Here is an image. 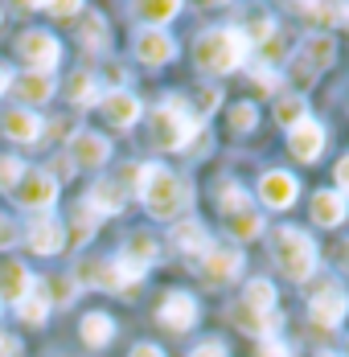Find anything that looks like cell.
Returning <instances> with one entry per match:
<instances>
[{"label": "cell", "mask_w": 349, "mask_h": 357, "mask_svg": "<svg viewBox=\"0 0 349 357\" xmlns=\"http://www.w3.org/2000/svg\"><path fill=\"white\" fill-rule=\"evenodd\" d=\"M0 132L13 144H34V140H41V132H45V119L29 107H17L0 119Z\"/></svg>", "instance_id": "obj_16"}, {"label": "cell", "mask_w": 349, "mask_h": 357, "mask_svg": "<svg viewBox=\"0 0 349 357\" xmlns=\"http://www.w3.org/2000/svg\"><path fill=\"white\" fill-rule=\"evenodd\" d=\"M243 37H246V45H251V50H255V45L263 50V45L276 37V21H272V17H259V21H251V25L243 29Z\"/></svg>", "instance_id": "obj_32"}, {"label": "cell", "mask_w": 349, "mask_h": 357, "mask_svg": "<svg viewBox=\"0 0 349 357\" xmlns=\"http://www.w3.org/2000/svg\"><path fill=\"white\" fill-rule=\"evenodd\" d=\"M235 321H239V328H243V333H255V337H263V341H272V337H276L279 333V312H267V317H259V312H251V308H243V304H239V308H235Z\"/></svg>", "instance_id": "obj_25"}, {"label": "cell", "mask_w": 349, "mask_h": 357, "mask_svg": "<svg viewBox=\"0 0 349 357\" xmlns=\"http://www.w3.org/2000/svg\"><path fill=\"white\" fill-rule=\"evenodd\" d=\"M346 197L337 193V189H320L313 197V222L316 226H325V230H337L341 222H346Z\"/></svg>", "instance_id": "obj_22"}, {"label": "cell", "mask_w": 349, "mask_h": 357, "mask_svg": "<svg viewBox=\"0 0 349 357\" xmlns=\"http://www.w3.org/2000/svg\"><path fill=\"white\" fill-rule=\"evenodd\" d=\"M37 280L29 275V267L25 263H17V259H8V263H0V300H25L29 291H37Z\"/></svg>", "instance_id": "obj_20"}, {"label": "cell", "mask_w": 349, "mask_h": 357, "mask_svg": "<svg viewBox=\"0 0 349 357\" xmlns=\"http://www.w3.org/2000/svg\"><path fill=\"white\" fill-rule=\"evenodd\" d=\"M99 111L107 115V123H115L119 132H128L132 123H140V115H144V103H140L132 91H107L103 99H99Z\"/></svg>", "instance_id": "obj_13"}, {"label": "cell", "mask_w": 349, "mask_h": 357, "mask_svg": "<svg viewBox=\"0 0 349 357\" xmlns=\"http://www.w3.org/2000/svg\"><path fill=\"white\" fill-rule=\"evenodd\" d=\"M259 357H296V354H292V345H283L279 337H272V341L259 345Z\"/></svg>", "instance_id": "obj_38"}, {"label": "cell", "mask_w": 349, "mask_h": 357, "mask_svg": "<svg viewBox=\"0 0 349 357\" xmlns=\"http://www.w3.org/2000/svg\"><path fill=\"white\" fill-rule=\"evenodd\" d=\"M296 197H300V181L292 177V173L272 169V173L259 177V202L267 210H288V206H296Z\"/></svg>", "instance_id": "obj_9"}, {"label": "cell", "mask_w": 349, "mask_h": 357, "mask_svg": "<svg viewBox=\"0 0 349 357\" xmlns=\"http://www.w3.org/2000/svg\"><path fill=\"white\" fill-rule=\"evenodd\" d=\"M218 210L226 218V230H230V238H239V243H251V238H259L263 234V214L246 202V193L230 181V185H222V193H218Z\"/></svg>", "instance_id": "obj_5"}, {"label": "cell", "mask_w": 349, "mask_h": 357, "mask_svg": "<svg viewBox=\"0 0 349 357\" xmlns=\"http://www.w3.org/2000/svg\"><path fill=\"white\" fill-rule=\"evenodd\" d=\"M124 202H128V193H124L115 181H95V185H91V193H87V210H91L95 218L119 214V210H124Z\"/></svg>", "instance_id": "obj_21"}, {"label": "cell", "mask_w": 349, "mask_h": 357, "mask_svg": "<svg viewBox=\"0 0 349 357\" xmlns=\"http://www.w3.org/2000/svg\"><path fill=\"white\" fill-rule=\"evenodd\" d=\"M8 91H17V99H21L25 107H37V103H50V95H54L58 86H54V74L21 70V74H13V86H8Z\"/></svg>", "instance_id": "obj_19"}, {"label": "cell", "mask_w": 349, "mask_h": 357, "mask_svg": "<svg viewBox=\"0 0 349 357\" xmlns=\"http://www.w3.org/2000/svg\"><path fill=\"white\" fill-rule=\"evenodd\" d=\"M70 156L82 169H103L107 160H111V140L99 136V132H74L70 136Z\"/></svg>", "instance_id": "obj_14"}, {"label": "cell", "mask_w": 349, "mask_h": 357, "mask_svg": "<svg viewBox=\"0 0 349 357\" xmlns=\"http://www.w3.org/2000/svg\"><path fill=\"white\" fill-rule=\"evenodd\" d=\"M346 354H349V341H346Z\"/></svg>", "instance_id": "obj_51"}, {"label": "cell", "mask_w": 349, "mask_h": 357, "mask_svg": "<svg viewBox=\"0 0 349 357\" xmlns=\"http://www.w3.org/2000/svg\"><path fill=\"white\" fill-rule=\"evenodd\" d=\"M325 144H329V132H325L316 119H300L296 128H288V148H292V156H296V160H304V165L320 160Z\"/></svg>", "instance_id": "obj_10"}, {"label": "cell", "mask_w": 349, "mask_h": 357, "mask_svg": "<svg viewBox=\"0 0 349 357\" xmlns=\"http://www.w3.org/2000/svg\"><path fill=\"white\" fill-rule=\"evenodd\" d=\"M337 21L346 25V33H349V4H341V8H337Z\"/></svg>", "instance_id": "obj_48"}, {"label": "cell", "mask_w": 349, "mask_h": 357, "mask_svg": "<svg viewBox=\"0 0 349 357\" xmlns=\"http://www.w3.org/2000/svg\"><path fill=\"white\" fill-rule=\"evenodd\" d=\"M193 58H198V66L206 74H230L251 58V45H246L239 25H214L206 33H198Z\"/></svg>", "instance_id": "obj_2"}, {"label": "cell", "mask_w": 349, "mask_h": 357, "mask_svg": "<svg viewBox=\"0 0 349 357\" xmlns=\"http://www.w3.org/2000/svg\"><path fill=\"white\" fill-rule=\"evenodd\" d=\"M78 333H82V341H87L91 349H103L107 341L115 337V321H111L107 312H91V317H82V328H78Z\"/></svg>", "instance_id": "obj_26"}, {"label": "cell", "mask_w": 349, "mask_h": 357, "mask_svg": "<svg viewBox=\"0 0 349 357\" xmlns=\"http://www.w3.org/2000/svg\"><path fill=\"white\" fill-rule=\"evenodd\" d=\"M66 247V226L58 222V218H37L34 226H29V250L34 255H62Z\"/></svg>", "instance_id": "obj_18"}, {"label": "cell", "mask_w": 349, "mask_h": 357, "mask_svg": "<svg viewBox=\"0 0 349 357\" xmlns=\"http://www.w3.org/2000/svg\"><path fill=\"white\" fill-rule=\"evenodd\" d=\"M8 247H17V222L0 214V250H8Z\"/></svg>", "instance_id": "obj_40"}, {"label": "cell", "mask_w": 349, "mask_h": 357, "mask_svg": "<svg viewBox=\"0 0 349 357\" xmlns=\"http://www.w3.org/2000/svg\"><path fill=\"white\" fill-rule=\"evenodd\" d=\"M198 128H202V119L193 115V111L185 107L181 99H165V103H156L152 115H148V136L156 148H185V144L198 136Z\"/></svg>", "instance_id": "obj_3"}, {"label": "cell", "mask_w": 349, "mask_h": 357, "mask_svg": "<svg viewBox=\"0 0 349 357\" xmlns=\"http://www.w3.org/2000/svg\"><path fill=\"white\" fill-rule=\"evenodd\" d=\"M156 321L165 324V328H173V333L193 328V324H198V300H193L189 291H169V296L161 300V308H156Z\"/></svg>", "instance_id": "obj_11"}, {"label": "cell", "mask_w": 349, "mask_h": 357, "mask_svg": "<svg viewBox=\"0 0 349 357\" xmlns=\"http://www.w3.org/2000/svg\"><path fill=\"white\" fill-rule=\"evenodd\" d=\"M177 54V41L165 29H140L136 33V58L144 66H165V62H173Z\"/></svg>", "instance_id": "obj_15"}, {"label": "cell", "mask_w": 349, "mask_h": 357, "mask_svg": "<svg viewBox=\"0 0 349 357\" xmlns=\"http://www.w3.org/2000/svg\"><path fill=\"white\" fill-rule=\"evenodd\" d=\"M255 119H259L255 103H235V107H230V123H235V132H251Z\"/></svg>", "instance_id": "obj_35"}, {"label": "cell", "mask_w": 349, "mask_h": 357, "mask_svg": "<svg viewBox=\"0 0 349 357\" xmlns=\"http://www.w3.org/2000/svg\"><path fill=\"white\" fill-rule=\"evenodd\" d=\"M17 58L34 74H54L58 62H62V41L50 29H25V33L17 37Z\"/></svg>", "instance_id": "obj_6"}, {"label": "cell", "mask_w": 349, "mask_h": 357, "mask_svg": "<svg viewBox=\"0 0 349 357\" xmlns=\"http://www.w3.org/2000/svg\"><path fill=\"white\" fill-rule=\"evenodd\" d=\"M251 78H255L259 86H276V82H279L276 70H267V66H255V70H251Z\"/></svg>", "instance_id": "obj_45"}, {"label": "cell", "mask_w": 349, "mask_h": 357, "mask_svg": "<svg viewBox=\"0 0 349 357\" xmlns=\"http://www.w3.org/2000/svg\"><path fill=\"white\" fill-rule=\"evenodd\" d=\"M349 312V291L337 280H325V284L313 287V300H309V317H313V324H320V328H337V324L346 321Z\"/></svg>", "instance_id": "obj_7"}, {"label": "cell", "mask_w": 349, "mask_h": 357, "mask_svg": "<svg viewBox=\"0 0 349 357\" xmlns=\"http://www.w3.org/2000/svg\"><path fill=\"white\" fill-rule=\"evenodd\" d=\"M177 13H181V4L177 0H156V4H136V17L148 25V29H161V25H169Z\"/></svg>", "instance_id": "obj_29"}, {"label": "cell", "mask_w": 349, "mask_h": 357, "mask_svg": "<svg viewBox=\"0 0 349 357\" xmlns=\"http://www.w3.org/2000/svg\"><path fill=\"white\" fill-rule=\"evenodd\" d=\"M13 308H17V317H21L25 324H45V317H50V300L41 296V287H37V291H29L25 300H17Z\"/></svg>", "instance_id": "obj_30"}, {"label": "cell", "mask_w": 349, "mask_h": 357, "mask_svg": "<svg viewBox=\"0 0 349 357\" xmlns=\"http://www.w3.org/2000/svg\"><path fill=\"white\" fill-rule=\"evenodd\" d=\"M341 267H346V271H349V243H346V247H341Z\"/></svg>", "instance_id": "obj_49"}, {"label": "cell", "mask_w": 349, "mask_h": 357, "mask_svg": "<svg viewBox=\"0 0 349 357\" xmlns=\"http://www.w3.org/2000/svg\"><path fill=\"white\" fill-rule=\"evenodd\" d=\"M21 210H54L58 202V181L50 177V169H25V177L13 189Z\"/></svg>", "instance_id": "obj_8"}, {"label": "cell", "mask_w": 349, "mask_h": 357, "mask_svg": "<svg viewBox=\"0 0 349 357\" xmlns=\"http://www.w3.org/2000/svg\"><path fill=\"white\" fill-rule=\"evenodd\" d=\"M243 308L259 312V317L276 312V287H272V280H251L243 291Z\"/></svg>", "instance_id": "obj_27"}, {"label": "cell", "mask_w": 349, "mask_h": 357, "mask_svg": "<svg viewBox=\"0 0 349 357\" xmlns=\"http://www.w3.org/2000/svg\"><path fill=\"white\" fill-rule=\"evenodd\" d=\"M189 357H230V354H226V345H222V341H202Z\"/></svg>", "instance_id": "obj_42"}, {"label": "cell", "mask_w": 349, "mask_h": 357, "mask_svg": "<svg viewBox=\"0 0 349 357\" xmlns=\"http://www.w3.org/2000/svg\"><path fill=\"white\" fill-rule=\"evenodd\" d=\"M136 193L144 202V210L152 218H177L189 206V189L177 177L173 169H165L161 160L152 165H136Z\"/></svg>", "instance_id": "obj_1"}, {"label": "cell", "mask_w": 349, "mask_h": 357, "mask_svg": "<svg viewBox=\"0 0 349 357\" xmlns=\"http://www.w3.org/2000/svg\"><path fill=\"white\" fill-rule=\"evenodd\" d=\"M91 234H95V214H91L87 206H78V218H74V243L82 247V243H91Z\"/></svg>", "instance_id": "obj_36"}, {"label": "cell", "mask_w": 349, "mask_h": 357, "mask_svg": "<svg viewBox=\"0 0 349 357\" xmlns=\"http://www.w3.org/2000/svg\"><path fill=\"white\" fill-rule=\"evenodd\" d=\"M169 238H173V247L181 250V255H198V259H202V255L209 250V234H206V226H202L198 218H185V222H177Z\"/></svg>", "instance_id": "obj_23"}, {"label": "cell", "mask_w": 349, "mask_h": 357, "mask_svg": "<svg viewBox=\"0 0 349 357\" xmlns=\"http://www.w3.org/2000/svg\"><path fill=\"white\" fill-rule=\"evenodd\" d=\"M202 275H206L209 284H230V280H239L243 275V255L235 247H214L202 255Z\"/></svg>", "instance_id": "obj_12"}, {"label": "cell", "mask_w": 349, "mask_h": 357, "mask_svg": "<svg viewBox=\"0 0 349 357\" xmlns=\"http://www.w3.org/2000/svg\"><path fill=\"white\" fill-rule=\"evenodd\" d=\"M82 41H87V50H103L107 45V25H103V17H87V25H82Z\"/></svg>", "instance_id": "obj_34"}, {"label": "cell", "mask_w": 349, "mask_h": 357, "mask_svg": "<svg viewBox=\"0 0 349 357\" xmlns=\"http://www.w3.org/2000/svg\"><path fill=\"white\" fill-rule=\"evenodd\" d=\"M333 58H337V41L329 33H313L304 37V45H300V62H304V82L313 78V74L329 70L333 66Z\"/></svg>", "instance_id": "obj_17"}, {"label": "cell", "mask_w": 349, "mask_h": 357, "mask_svg": "<svg viewBox=\"0 0 349 357\" xmlns=\"http://www.w3.org/2000/svg\"><path fill=\"white\" fill-rule=\"evenodd\" d=\"M99 91H103V86H99V78L91 70H74L66 78V99L74 107H99V99H103Z\"/></svg>", "instance_id": "obj_24"}, {"label": "cell", "mask_w": 349, "mask_h": 357, "mask_svg": "<svg viewBox=\"0 0 349 357\" xmlns=\"http://www.w3.org/2000/svg\"><path fill=\"white\" fill-rule=\"evenodd\" d=\"M119 255H128L132 263H140V267L148 271V267L156 263V238H152L148 230H140V234H132V238L124 243V250H119Z\"/></svg>", "instance_id": "obj_28"}, {"label": "cell", "mask_w": 349, "mask_h": 357, "mask_svg": "<svg viewBox=\"0 0 349 357\" xmlns=\"http://www.w3.org/2000/svg\"><path fill=\"white\" fill-rule=\"evenodd\" d=\"M316 357H341V354H316Z\"/></svg>", "instance_id": "obj_50"}, {"label": "cell", "mask_w": 349, "mask_h": 357, "mask_svg": "<svg viewBox=\"0 0 349 357\" xmlns=\"http://www.w3.org/2000/svg\"><path fill=\"white\" fill-rule=\"evenodd\" d=\"M8 86H13V70H8V66H0V95H4Z\"/></svg>", "instance_id": "obj_47"}, {"label": "cell", "mask_w": 349, "mask_h": 357, "mask_svg": "<svg viewBox=\"0 0 349 357\" xmlns=\"http://www.w3.org/2000/svg\"><path fill=\"white\" fill-rule=\"evenodd\" d=\"M132 357H165V354H161L156 345H148V341H144V345H136V349H132Z\"/></svg>", "instance_id": "obj_46"}, {"label": "cell", "mask_w": 349, "mask_h": 357, "mask_svg": "<svg viewBox=\"0 0 349 357\" xmlns=\"http://www.w3.org/2000/svg\"><path fill=\"white\" fill-rule=\"evenodd\" d=\"M21 177H25V160H21V156H0V189L13 193Z\"/></svg>", "instance_id": "obj_33"}, {"label": "cell", "mask_w": 349, "mask_h": 357, "mask_svg": "<svg viewBox=\"0 0 349 357\" xmlns=\"http://www.w3.org/2000/svg\"><path fill=\"white\" fill-rule=\"evenodd\" d=\"M333 177H337V193H341V197L349 202V152L341 156V160H337V169H333Z\"/></svg>", "instance_id": "obj_39"}, {"label": "cell", "mask_w": 349, "mask_h": 357, "mask_svg": "<svg viewBox=\"0 0 349 357\" xmlns=\"http://www.w3.org/2000/svg\"><path fill=\"white\" fill-rule=\"evenodd\" d=\"M276 119L283 128H296L300 119H309V103H304V95H283L276 103Z\"/></svg>", "instance_id": "obj_31"}, {"label": "cell", "mask_w": 349, "mask_h": 357, "mask_svg": "<svg viewBox=\"0 0 349 357\" xmlns=\"http://www.w3.org/2000/svg\"><path fill=\"white\" fill-rule=\"evenodd\" d=\"M0 357H21V341L8 337V333H0Z\"/></svg>", "instance_id": "obj_44"}, {"label": "cell", "mask_w": 349, "mask_h": 357, "mask_svg": "<svg viewBox=\"0 0 349 357\" xmlns=\"http://www.w3.org/2000/svg\"><path fill=\"white\" fill-rule=\"evenodd\" d=\"M272 255H276L279 271H283L288 280H296V284L313 280V275H316V263H320L316 243L304 234V230H296V226H279L276 238H272Z\"/></svg>", "instance_id": "obj_4"}, {"label": "cell", "mask_w": 349, "mask_h": 357, "mask_svg": "<svg viewBox=\"0 0 349 357\" xmlns=\"http://www.w3.org/2000/svg\"><path fill=\"white\" fill-rule=\"evenodd\" d=\"M45 13H54V17H74V13H82V4H78V0H58V4H45Z\"/></svg>", "instance_id": "obj_43"}, {"label": "cell", "mask_w": 349, "mask_h": 357, "mask_svg": "<svg viewBox=\"0 0 349 357\" xmlns=\"http://www.w3.org/2000/svg\"><path fill=\"white\" fill-rule=\"evenodd\" d=\"M54 304H70V300H74V284H70L66 275H62V280H54Z\"/></svg>", "instance_id": "obj_41"}, {"label": "cell", "mask_w": 349, "mask_h": 357, "mask_svg": "<svg viewBox=\"0 0 349 357\" xmlns=\"http://www.w3.org/2000/svg\"><path fill=\"white\" fill-rule=\"evenodd\" d=\"M218 99H222V95H218V91H214V86H206V91H202V95H198V111H193V115H198V119H206L209 111L218 107Z\"/></svg>", "instance_id": "obj_37"}]
</instances>
